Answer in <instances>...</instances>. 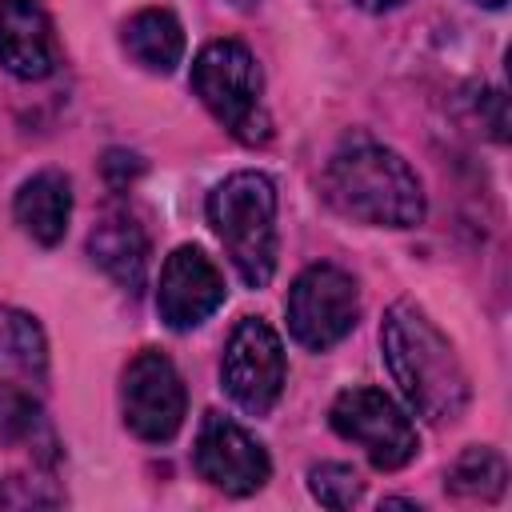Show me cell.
Instances as JSON below:
<instances>
[{"instance_id":"cell-1","label":"cell","mask_w":512,"mask_h":512,"mask_svg":"<svg viewBox=\"0 0 512 512\" xmlns=\"http://www.w3.org/2000/svg\"><path fill=\"white\" fill-rule=\"evenodd\" d=\"M380 348L408 408L428 424H448L468 408V376L448 336L408 300L392 304L380 324Z\"/></svg>"},{"instance_id":"cell-2","label":"cell","mask_w":512,"mask_h":512,"mask_svg":"<svg viewBox=\"0 0 512 512\" xmlns=\"http://www.w3.org/2000/svg\"><path fill=\"white\" fill-rule=\"evenodd\" d=\"M328 204L360 224L416 228L424 220V188L408 160L372 136H344L324 164Z\"/></svg>"},{"instance_id":"cell-3","label":"cell","mask_w":512,"mask_h":512,"mask_svg":"<svg viewBox=\"0 0 512 512\" xmlns=\"http://www.w3.org/2000/svg\"><path fill=\"white\" fill-rule=\"evenodd\" d=\"M208 224L248 288L276 272V188L264 172H232L208 192Z\"/></svg>"},{"instance_id":"cell-4","label":"cell","mask_w":512,"mask_h":512,"mask_svg":"<svg viewBox=\"0 0 512 512\" xmlns=\"http://www.w3.org/2000/svg\"><path fill=\"white\" fill-rule=\"evenodd\" d=\"M260 88L256 56L240 40H212L192 60V92L240 144H264L272 136Z\"/></svg>"},{"instance_id":"cell-5","label":"cell","mask_w":512,"mask_h":512,"mask_svg":"<svg viewBox=\"0 0 512 512\" xmlns=\"http://www.w3.org/2000/svg\"><path fill=\"white\" fill-rule=\"evenodd\" d=\"M284 312H288L292 340L312 352H324L356 328V316H360L356 280L336 264H308L292 280Z\"/></svg>"},{"instance_id":"cell-6","label":"cell","mask_w":512,"mask_h":512,"mask_svg":"<svg viewBox=\"0 0 512 512\" xmlns=\"http://www.w3.org/2000/svg\"><path fill=\"white\" fill-rule=\"evenodd\" d=\"M328 420H332L336 436L360 444L364 456L372 460V468H380V472H396L420 452L416 424L380 388H344L332 400Z\"/></svg>"},{"instance_id":"cell-7","label":"cell","mask_w":512,"mask_h":512,"mask_svg":"<svg viewBox=\"0 0 512 512\" xmlns=\"http://www.w3.org/2000/svg\"><path fill=\"white\" fill-rule=\"evenodd\" d=\"M284 372V344L276 328L260 316H244L232 328L220 360V384L232 404L248 416H268L284 392Z\"/></svg>"},{"instance_id":"cell-8","label":"cell","mask_w":512,"mask_h":512,"mask_svg":"<svg viewBox=\"0 0 512 512\" xmlns=\"http://www.w3.org/2000/svg\"><path fill=\"white\" fill-rule=\"evenodd\" d=\"M184 384L176 364L156 352L144 348L128 360L124 368V384H120V408H124V424L152 444H164L180 432L184 424Z\"/></svg>"},{"instance_id":"cell-9","label":"cell","mask_w":512,"mask_h":512,"mask_svg":"<svg viewBox=\"0 0 512 512\" xmlns=\"http://www.w3.org/2000/svg\"><path fill=\"white\" fill-rule=\"evenodd\" d=\"M192 464L212 488H220L228 496L260 492L268 484V472H272L264 444L220 412H204L200 432H196V448H192Z\"/></svg>"},{"instance_id":"cell-10","label":"cell","mask_w":512,"mask_h":512,"mask_svg":"<svg viewBox=\"0 0 512 512\" xmlns=\"http://www.w3.org/2000/svg\"><path fill=\"white\" fill-rule=\"evenodd\" d=\"M220 304H224L220 268L196 244H180L160 268V288H156L160 320L172 332H188V328L204 324Z\"/></svg>"},{"instance_id":"cell-11","label":"cell","mask_w":512,"mask_h":512,"mask_svg":"<svg viewBox=\"0 0 512 512\" xmlns=\"http://www.w3.org/2000/svg\"><path fill=\"white\" fill-rule=\"evenodd\" d=\"M0 64L20 80H44L56 68L52 20L40 0H0Z\"/></svg>"},{"instance_id":"cell-12","label":"cell","mask_w":512,"mask_h":512,"mask_svg":"<svg viewBox=\"0 0 512 512\" xmlns=\"http://www.w3.org/2000/svg\"><path fill=\"white\" fill-rule=\"evenodd\" d=\"M88 256L128 292H140L148 272V236L128 212H108L88 232Z\"/></svg>"},{"instance_id":"cell-13","label":"cell","mask_w":512,"mask_h":512,"mask_svg":"<svg viewBox=\"0 0 512 512\" xmlns=\"http://www.w3.org/2000/svg\"><path fill=\"white\" fill-rule=\"evenodd\" d=\"M16 224L36 240V244H60L68 232V216H72V188L64 172H36L20 184L16 192Z\"/></svg>"},{"instance_id":"cell-14","label":"cell","mask_w":512,"mask_h":512,"mask_svg":"<svg viewBox=\"0 0 512 512\" xmlns=\"http://www.w3.org/2000/svg\"><path fill=\"white\" fill-rule=\"evenodd\" d=\"M44 376H48V340L40 324L20 308L0 304V380L44 384Z\"/></svg>"},{"instance_id":"cell-15","label":"cell","mask_w":512,"mask_h":512,"mask_svg":"<svg viewBox=\"0 0 512 512\" xmlns=\"http://www.w3.org/2000/svg\"><path fill=\"white\" fill-rule=\"evenodd\" d=\"M124 52L148 72H172L184 56V28L168 8H140L124 24Z\"/></svg>"},{"instance_id":"cell-16","label":"cell","mask_w":512,"mask_h":512,"mask_svg":"<svg viewBox=\"0 0 512 512\" xmlns=\"http://www.w3.org/2000/svg\"><path fill=\"white\" fill-rule=\"evenodd\" d=\"M0 444L8 448H28L40 460H56V440L52 428L40 412V404L20 388V384H0Z\"/></svg>"},{"instance_id":"cell-17","label":"cell","mask_w":512,"mask_h":512,"mask_svg":"<svg viewBox=\"0 0 512 512\" xmlns=\"http://www.w3.org/2000/svg\"><path fill=\"white\" fill-rule=\"evenodd\" d=\"M508 484V468L492 448H464L448 468V492L464 500H496Z\"/></svg>"},{"instance_id":"cell-18","label":"cell","mask_w":512,"mask_h":512,"mask_svg":"<svg viewBox=\"0 0 512 512\" xmlns=\"http://www.w3.org/2000/svg\"><path fill=\"white\" fill-rule=\"evenodd\" d=\"M308 492H312L324 508H352V504L360 500L364 484H360V476H356L352 464L328 460V464H316V468L308 472Z\"/></svg>"},{"instance_id":"cell-19","label":"cell","mask_w":512,"mask_h":512,"mask_svg":"<svg viewBox=\"0 0 512 512\" xmlns=\"http://www.w3.org/2000/svg\"><path fill=\"white\" fill-rule=\"evenodd\" d=\"M36 504H60V492H52L44 480H32V476L0 480V508H36Z\"/></svg>"},{"instance_id":"cell-20","label":"cell","mask_w":512,"mask_h":512,"mask_svg":"<svg viewBox=\"0 0 512 512\" xmlns=\"http://www.w3.org/2000/svg\"><path fill=\"white\" fill-rule=\"evenodd\" d=\"M136 172H140V160L136 156H128V152H108L104 156V176L112 180V188H124Z\"/></svg>"},{"instance_id":"cell-21","label":"cell","mask_w":512,"mask_h":512,"mask_svg":"<svg viewBox=\"0 0 512 512\" xmlns=\"http://www.w3.org/2000/svg\"><path fill=\"white\" fill-rule=\"evenodd\" d=\"M360 8H368V12H388V8H396V4H404V0H356Z\"/></svg>"},{"instance_id":"cell-22","label":"cell","mask_w":512,"mask_h":512,"mask_svg":"<svg viewBox=\"0 0 512 512\" xmlns=\"http://www.w3.org/2000/svg\"><path fill=\"white\" fill-rule=\"evenodd\" d=\"M476 4H484V8H504V0H476Z\"/></svg>"},{"instance_id":"cell-23","label":"cell","mask_w":512,"mask_h":512,"mask_svg":"<svg viewBox=\"0 0 512 512\" xmlns=\"http://www.w3.org/2000/svg\"><path fill=\"white\" fill-rule=\"evenodd\" d=\"M232 4H252V0H232Z\"/></svg>"}]
</instances>
